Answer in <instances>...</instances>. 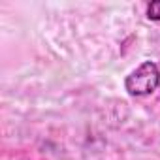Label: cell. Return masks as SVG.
Listing matches in <instances>:
<instances>
[{"instance_id": "6da1fadb", "label": "cell", "mask_w": 160, "mask_h": 160, "mask_svg": "<svg viewBox=\"0 0 160 160\" xmlns=\"http://www.w3.org/2000/svg\"><path fill=\"white\" fill-rule=\"evenodd\" d=\"M160 87V68L152 60L139 64L124 79V89L130 96H147Z\"/></svg>"}, {"instance_id": "7a4b0ae2", "label": "cell", "mask_w": 160, "mask_h": 160, "mask_svg": "<svg viewBox=\"0 0 160 160\" xmlns=\"http://www.w3.org/2000/svg\"><path fill=\"white\" fill-rule=\"evenodd\" d=\"M147 19L160 21V0H152V2L147 6Z\"/></svg>"}]
</instances>
